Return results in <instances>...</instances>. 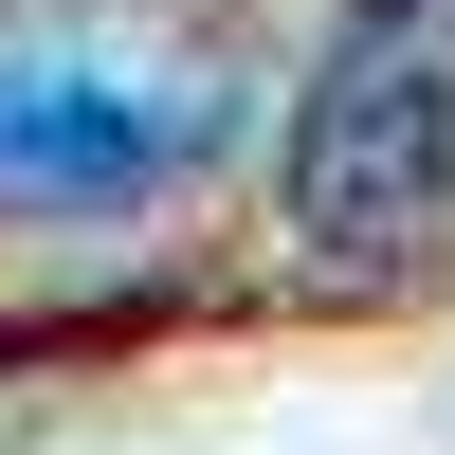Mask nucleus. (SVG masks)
<instances>
[{
	"instance_id": "f257e3e1",
	"label": "nucleus",
	"mask_w": 455,
	"mask_h": 455,
	"mask_svg": "<svg viewBox=\"0 0 455 455\" xmlns=\"http://www.w3.org/2000/svg\"><path fill=\"white\" fill-rule=\"evenodd\" d=\"M255 128V0H0V237H128Z\"/></svg>"
},
{
	"instance_id": "f03ea898",
	"label": "nucleus",
	"mask_w": 455,
	"mask_h": 455,
	"mask_svg": "<svg viewBox=\"0 0 455 455\" xmlns=\"http://www.w3.org/2000/svg\"><path fill=\"white\" fill-rule=\"evenodd\" d=\"M455 201V0H347L291 92V237L401 255Z\"/></svg>"
}]
</instances>
